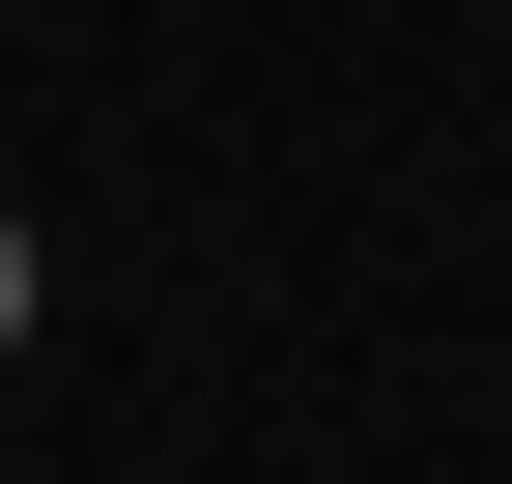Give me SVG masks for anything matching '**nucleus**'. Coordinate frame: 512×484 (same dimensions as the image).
Here are the masks:
<instances>
[{
  "instance_id": "obj_1",
  "label": "nucleus",
  "mask_w": 512,
  "mask_h": 484,
  "mask_svg": "<svg viewBox=\"0 0 512 484\" xmlns=\"http://www.w3.org/2000/svg\"><path fill=\"white\" fill-rule=\"evenodd\" d=\"M0 342H29V228H0Z\"/></svg>"
}]
</instances>
